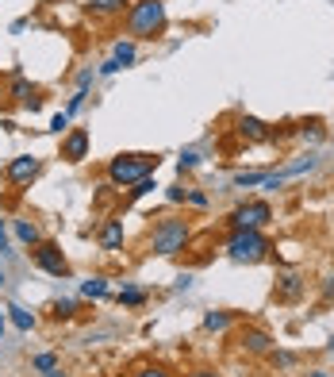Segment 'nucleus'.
<instances>
[{"label": "nucleus", "mask_w": 334, "mask_h": 377, "mask_svg": "<svg viewBox=\"0 0 334 377\" xmlns=\"http://www.w3.org/2000/svg\"><path fill=\"white\" fill-rule=\"evenodd\" d=\"M123 27L131 39H158L166 31V4L161 0H131L123 12Z\"/></svg>", "instance_id": "1"}, {"label": "nucleus", "mask_w": 334, "mask_h": 377, "mask_svg": "<svg viewBox=\"0 0 334 377\" xmlns=\"http://www.w3.org/2000/svg\"><path fill=\"white\" fill-rule=\"evenodd\" d=\"M188 239H193L188 220H181V216H161L154 228H150L146 247H150V254H158V258H173V254H181L188 247Z\"/></svg>", "instance_id": "2"}, {"label": "nucleus", "mask_w": 334, "mask_h": 377, "mask_svg": "<svg viewBox=\"0 0 334 377\" xmlns=\"http://www.w3.org/2000/svg\"><path fill=\"white\" fill-rule=\"evenodd\" d=\"M227 258L231 262H242V266H257V262H265L273 254V243L265 231H246V228H235L231 235H227L223 243Z\"/></svg>", "instance_id": "3"}, {"label": "nucleus", "mask_w": 334, "mask_h": 377, "mask_svg": "<svg viewBox=\"0 0 334 377\" xmlns=\"http://www.w3.org/2000/svg\"><path fill=\"white\" fill-rule=\"evenodd\" d=\"M158 162H161L158 154H135V150H131V154H116L108 162V185L112 188H131L135 181L154 174Z\"/></svg>", "instance_id": "4"}, {"label": "nucleus", "mask_w": 334, "mask_h": 377, "mask_svg": "<svg viewBox=\"0 0 334 377\" xmlns=\"http://www.w3.org/2000/svg\"><path fill=\"white\" fill-rule=\"evenodd\" d=\"M273 220V204L269 201H246L231 212V228H246V231H262Z\"/></svg>", "instance_id": "5"}, {"label": "nucleus", "mask_w": 334, "mask_h": 377, "mask_svg": "<svg viewBox=\"0 0 334 377\" xmlns=\"http://www.w3.org/2000/svg\"><path fill=\"white\" fill-rule=\"evenodd\" d=\"M31 262L43 273H50V277H65V273H70V262H65V254L54 239H43L39 247H31Z\"/></svg>", "instance_id": "6"}, {"label": "nucleus", "mask_w": 334, "mask_h": 377, "mask_svg": "<svg viewBox=\"0 0 334 377\" xmlns=\"http://www.w3.org/2000/svg\"><path fill=\"white\" fill-rule=\"evenodd\" d=\"M39 169H43V162L35 154H16L12 162L4 166V181L12 188H27L35 177H39Z\"/></svg>", "instance_id": "7"}, {"label": "nucleus", "mask_w": 334, "mask_h": 377, "mask_svg": "<svg viewBox=\"0 0 334 377\" xmlns=\"http://www.w3.org/2000/svg\"><path fill=\"white\" fill-rule=\"evenodd\" d=\"M235 343L242 346L246 354H273V335L265 331V327H242V331L235 335Z\"/></svg>", "instance_id": "8"}, {"label": "nucleus", "mask_w": 334, "mask_h": 377, "mask_svg": "<svg viewBox=\"0 0 334 377\" xmlns=\"http://www.w3.org/2000/svg\"><path fill=\"white\" fill-rule=\"evenodd\" d=\"M89 143H92L89 131H85V127H73L70 135L62 139V158H65V162H73V166L85 162V158H89Z\"/></svg>", "instance_id": "9"}, {"label": "nucleus", "mask_w": 334, "mask_h": 377, "mask_svg": "<svg viewBox=\"0 0 334 377\" xmlns=\"http://www.w3.org/2000/svg\"><path fill=\"white\" fill-rule=\"evenodd\" d=\"M235 131L246 139V143H269V139H276V131L269 124H262L257 116H238L235 120Z\"/></svg>", "instance_id": "10"}, {"label": "nucleus", "mask_w": 334, "mask_h": 377, "mask_svg": "<svg viewBox=\"0 0 334 377\" xmlns=\"http://www.w3.org/2000/svg\"><path fill=\"white\" fill-rule=\"evenodd\" d=\"M303 277L300 273H281V277H276V300H284V304H296V300L303 297Z\"/></svg>", "instance_id": "11"}, {"label": "nucleus", "mask_w": 334, "mask_h": 377, "mask_svg": "<svg viewBox=\"0 0 334 377\" xmlns=\"http://www.w3.org/2000/svg\"><path fill=\"white\" fill-rule=\"evenodd\" d=\"M97 243H100V250H119L123 247V220H104L97 231Z\"/></svg>", "instance_id": "12"}, {"label": "nucleus", "mask_w": 334, "mask_h": 377, "mask_svg": "<svg viewBox=\"0 0 334 377\" xmlns=\"http://www.w3.org/2000/svg\"><path fill=\"white\" fill-rule=\"evenodd\" d=\"M12 231H16V239H20L23 247H39L43 243V231H39L35 220H12Z\"/></svg>", "instance_id": "13"}, {"label": "nucleus", "mask_w": 334, "mask_h": 377, "mask_svg": "<svg viewBox=\"0 0 334 377\" xmlns=\"http://www.w3.org/2000/svg\"><path fill=\"white\" fill-rule=\"evenodd\" d=\"M131 8V0H92L89 12L92 16H123Z\"/></svg>", "instance_id": "14"}, {"label": "nucleus", "mask_w": 334, "mask_h": 377, "mask_svg": "<svg viewBox=\"0 0 334 377\" xmlns=\"http://www.w3.org/2000/svg\"><path fill=\"white\" fill-rule=\"evenodd\" d=\"M235 319H238V312H223V308H219V312H208L204 316V331H227Z\"/></svg>", "instance_id": "15"}, {"label": "nucleus", "mask_w": 334, "mask_h": 377, "mask_svg": "<svg viewBox=\"0 0 334 377\" xmlns=\"http://www.w3.org/2000/svg\"><path fill=\"white\" fill-rule=\"evenodd\" d=\"M112 58H116L119 65H135L139 51H135V39H119L116 46H112Z\"/></svg>", "instance_id": "16"}, {"label": "nucleus", "mask_w": 334, "mask_h": 377, "mask_svg": "<svg viewBox=\"0 0 334 377\" xmlns=\"http://www.w3.org/2000/svg\"><path fill=\"white\" fill-rule=\"evenodd\" d=\"M116 300H119V308H142V304H146V293L135 289V285H123L116 293Z\"/></svg>", "instance_id": "17"}, {"label": "nucleus", "mask_w": 334, "mask_h": 377, "mask_svg": "<svg viewBox=\"0 0 334 377\" xmlns=\"http://www.w3.org/2000/svg\"><path fill=\"white\" fill-rule=\"evenodd\" d=\"M8 97H12L16 105H27V100L35 97V85L27 81V78H20V73H16V81H12V89H8Z\"/></svg>", "instance_id": "18"}, {"label": "nucleus", "mask_w": 334, "mask_h": 377, "mask_svg": "<svg viewBox=\"0 0 334 377\" xmlns=\"http://www.w3.org/2000/svg\"><path fill=\"white\" fill-rule=\"evenodd\" d=\"M4 312H8V319H12V324L20 327V331H31V327L39 324V319H35L31 312H27V308H20V304H8Z\"/></svg>", "instance_id": "19"}, {"label": "nucleus", "mask_w": 334, "mask_h": 377, "mask_svg": "<svg viewBox=\"0 0 334 377\" xmlns=\"http://www.w3.org/2000/svg\"><path fill=\"white\" fill-rule=\"evenodd\" d=\"M81 297L104 300V297H108V277H89V281H81Z\"/></svg>", "instance_id": "20"}, {"label": "nucleus", "mask_w": 334, "mask_h": 377, "mask_svg": "<svg viewBox=\"0 0 334 377\" xmlns=\"http://www.w3.org/2000/svg\"><path fill=\"white\" fill-rule=\"evenodd\" d=\"M262 181H265V169H242V174L231 177L235 188H254V185H262Z\"/></svg>", "instance_id": "21"}, {"label": "nucleus", "mask_w": 334, "mask_h": 377, "mask_svg": "<svg viewBox=\"0 0 334 377\" xmlns=\"http://www.w3.org/2000/svg\"><path fill=\"white\" fill-rule=\"evenodd\" d=\"M315 162H319V158H315V154H303L300 162L284 166V169H281V177H284V181H289V177H300V174H308V169H315Z\"/></svg>", "instance_id": "22"}, {"label": "nucleus", "mask_w": 334, "mask_h": 377, "mask_svg": "<svg viewBox=\"0 0 334 377\" xmlns=\"http://www.w3.org/2000/svg\"><path fill=\"white\" fill-rule=\"evenodd\" d=\"M300 139H303V143H323V139H327V127H323L319 120H311V124L300 127Z\"/></svg>", "instance_id": "23"}, {"label": "nucleus", "mask_w": 334, "mask_h": 377, "mask_svg": "<svg viewBox=\"0 0 334 377\" xmlns=\"http://www.w3.org/2000/svg\"><path fill=\"white\" fill-rule=\"evenodd\" d=\"M154 174H150V177H142V181H135V185H131L127 188V201H142V196H150V193H154Z\"/></svg>", "instance_id": "24"}, {"label": "nucleus", "mask_w": 334, "mask_h": 377, "mask_svg": "<svg viewBox=\"0 0 334 377\" xmlns=\"http://www.w3.org/2000/svg\"><path fill=\"white\" fill-rule=\"evenodd\" d=\"M54 366H58V354H54V351H43V354L31 358V370H35V373H50Z\"/></svg>", "instance_id": "25"}, {"label": "nucleus", "mask_w": 334, "mask_h": 377, "mask_svg": "<svg viewBox=\"0 0 334 377\" xmlns=\"http://www.w3.org/2000/svg\"><path fill=\"white\" fill-rule=\"evenodd\" d=\"M50 316L54 319H73V316H77V304H73L70 297H62V300H54V304H50Z\"/></svg>", "instance_id": "26"}, {"label": "nucleus", "mask_w": 334, "mask_h": 377, "mask_svg": "<svg viewBox=\"0 0 334 377\" xmlns=\"http://www.w3.org/2000/svg\"><path fill=\"white\" fill-rule=\"evenodd\" d=\"M166 201L169 204H185L188 201V185H169L166 188Z\"/></svg>", "instance_id": "27"}, {"label": "nucleus", "mask_w": 334, "mask_h": 377, "mask_svg": "<svg viewBox=\"0 0 334 377\" xmlns=\"http://www.w3.org/2000/svg\"><path fill=\"white\" fill-rule=\"evenodd\" d=\"M131 377H173V373H169L166 366H139V370L131 373Z\"/></svg>", "instance_id": "28"}, {"label": "nucleus", "mask_w": 334, "mask_h": 377, "mask_svg": "<svg viewBox=\"0 0 334 377\" xmlns=\"http://www.w3.org/2000/svg\"><path fill=\"white\" fill-rule=\"evenodd\" d=\"M177 166H181V174H185V169H196L200 166V154H196V150H185V154L177 158Z\"/></svg>", "instance_id": "29"}, {"label": "nucleus", "mask_w": 334, "mask_h": 377, "mask_svg": "<svg viewBox=\"0 0 334 377\" xmlns=\"http://www.w3.org/2000/svg\"><path fill=\"white\" fill-rule=\"evenodd\" d=\"M85 97H89V89H77V92H73V97H70V108H65V116L81 112V108H85Z\"/></svg>", "instance_id": "30"}, {"label": "nucleus", "mask_w": 334, "mask_h": 377, "mask_svg": "<svg viewBox=\"0 0 334 377\" xmlns=\"http://www.w3.org/2000/svg\"><path fill=\"white\" fill-rule=\"evenodd\" d=\"M273 366H276V370H289V366H296V354H289V351H273Z\"/></svg>", "instance_id": "31"}, {"label": "nucleus", "mask_w": 334, "mask_h": 377, "mask_svg": "<svg viewBox=\"0 0 334 377\" xmlns=\"http://www.w3.org/2000/svg\"><path fill=\"white\" fill-rule=\"evenodd\" d=\"M262 188H265V193H276V188H284V177H281V174H265Z\"/></svg>", "instance_id": "32"}, {"label": "nucleus", "mask_w": 334, "mask_h": 377, "mask_svg": "<svg viewBox=\"0 0 334 377\" xmlns=\"http://www.w3.org/2000/svg\"><path fill=\"white\" fill-rule=\"evenodd\" d=\"M185 204H193V208H208V196L200 193V188H188V201Z\"/></svg>", "instance_id": "33"}, {"label": "nucleus", "mask_w": 334, "mask_h": 377, "mask_svg": "<svg viewBox=\"0 0 334 377\" xmlns=\"http://www.w3.org/2000/svg\"><path fill=\"white\" fill-rule=\"evenodd\" d=\"M65 127H70V116H65V112H58V116L50 120V131H58V135H62Z\"/></svg>", "instance_id": "34"}, {"label": "nucleus", "mask_w": 334, "mask_h": 377, "mask_svg": "<svg viewBox=\"0 0 334 377\" xmlns=\"http://www.w3.org/2000/svg\"><path fill=\"white\" fill-rule=\"evenodd\" d=\"M323 300H334V273L323 277Z\"/></svg>", "instance_id": "35"}, {"label": "nucleus", "mask_w": 334, "mask_h": 377, "mask_svg": "<svg viewBox=\"0 0 334 377\" xmlns=\"http://www.w3.org/2000/svg\"><path fill=\"white\" fill-rule=\"evenodd\" d=\"M92 78H97L92 70H81V73H77V89H89V85H92Z\"/></svg>", "instance_id": "36"}, {"label": "nucleus", "mask_w": 334, "mask_h": 377, "mask_svg": "<svg viewBox=\"0 0 334 377\" xmlns=\"http://www.w3.org/2000/svg\"><path fill=\"white\" fill-rule=\"evenodd\" d=\"M119 70H123V65H119L116 58H108V62H104V65H100V73H119Z\"/></svg>", "instance_id": "37"}, {"label": "nucleus", "mask_w": 334, "mask_h": 377, "mask_svg": "<svg viewBox=\"0 0 334 377\" xmlns=\"http://www.w3.org/2000/svg\"><path fill=\"white\" fill-rule=\"evenodd\" d=\"M0 250H8V228H4V220H0Z\"/></svg>", "instance_id": "38"}, {"label": "nucleus", "mask_w": 334, "mask_h": 377, "mask_svg": "<svg viewBox=\"0 0 334 377\" xmlns=\"http://www.w3.org/2000/svg\"><path fill=\"white\" fill-rule=\"evenodd\" d=\"M188 377H219V373H215V370H193Z\"/></svg>", "instance_id": "39"}, {"label": "nucleus", "mask_w": 334, "mask_h": 377, "mask_svg": "<svg viewBox=\"0 0 334 377\" xmlns=\"http://www.w3.org/2000/svg\"><path fill=\"white\" fill-rule=\"evenodd\" d=\"M46 377H70V373H65V370H62V366H54V370H50V373H46Z\"/></svg>", "instance_id": "40"}, {"label": "nucleus", "mask_w": 334, "mask_h": 377, "mask_svg": "<svg viewBox=\"0 0 334 377\" xmlns=\"http://www.w3.org/2000/svg\"><path fill=\"white\" fill-rule=\"evenodd\" d=\"M308 377H330V373H327V370H311Z\"/></svg>", "instance_id": "41"}, {"label": "nucleus", "mask_w": 334, "mask_h": 377, "mask_svg": "<svg viewBox=\"0 0 334 377\" xmlns=\"http://www.w3.org/2000/svg\"><path fill=\"white\" fill-rule=\"evenodd\" d=\"M4 324H8V316H0V339H4Z\"/></svg>", "instance_id": "42"}, {"label": "nucleus", "mask_w": 334, "mask_h": 377, "mask_svg": "<svg viewBox=\"0 0 334 377\" xmlns=\"http://www.w3.org/2000/svg\"><path fill=\"white\" fill-rule=\"evenodd\" d=\"M327 351H330V354H334V339H330V346H327Z\"/></svg>", "instance_id": "43"}, {"label": "nucleus", "mask_w": 334, "mask_h": 377, "mask_svg": "<svg viewBox=\"0 0 334 377\" xmlns=\"http://www.w3.org/2000/svg\"><path fill=\"white\" fill-rule=\"evenodd\" d=\"M0 289H4V273H0Z\"/></svg>", "instance_id": "44"}, {"label": "nucleus", "mask_w": 334, "mask_h": 377, "mask_svg": "<svg viewBox=\"0 0 334 377\" xmlns=\"http://www.w3.org/2000/svg\"><path fill=\"white\" fill-rule=\"evenodd\" d=\"M330 377H334V373H330Z\"/></svg>", "instance_id": "45"}]
</instances>
